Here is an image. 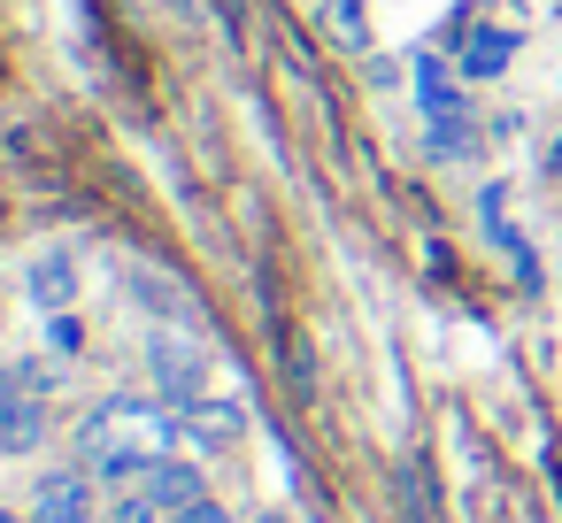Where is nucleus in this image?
Here are the masks:
<instances>
[{
    "instance_id": "1",
    "label": "nucleus",
    "mask_w": 562,
    "mask_h": 523,
    "mask_svg": "<svg viewBox=\"0 0 562 523\" xmlns=\"http://www.w3.org/2000/svg\"><path fill=\"white\" fill-rule=\"evenodd\" d=\"M32 523H93V485H86V469H55V477H40V492H32Z\"/></svg>"
},
{
    "instance_id": "2",
    "label": "nucleus",
    "mask_w": 562,
    "mask_h": 523,
    "mask_svg": "<svg viewBox=\"0 0 562 523\" xmlns=\"http://www.w3.org/2000/svg\"><path fill=\"white\" fill-rule=\"evenodd\" d=\"M47 431V408L24 393V377H0V454H32Z\"/></svg>"
},
{
    "instance_id": "3",
    "label": "nucleus",
    "mask_w": 562,
    "mask_h": 523,
    "mask_svg": "<svg viewBox=\"0 0 562 523\" xmlns=\"http://www.w3.org/2000/svg\"><path fill=\"white\" fill-rule=\"evenodd\" d=\"M139 492H155V500H162V515H178L186 500H201V469H193V462H178V454H155V462H147V477H139Z\"/></svg>"
},
{
    "instance_id": "4",
    "label": "nucleus",
    "mask_w": 562,
    "mask_h": 523,
    "mask_svg": "<svg viewBox=\"0 0 562 523\" xmlns=\"http://www.w3.org/2000/svg\"><path fill=\"white\" fill-rule=\"evenodd\" d=\"M155 377H162V393L186 408V400H201V346H186V339H162L155 346Z\"/></svg>"
},
{
    "instance_id": "5",
    "label": "nucleus",
    "mask_w": 562,
    "mask_h": 523,
    "mask_svg": "<svg viewBox=\"0 0 562 523\" xmlns=\"http://www.w3.org/2000/svg\"><path fill=\"white\" fill-rule=\"evenodd\" d=\"M178 423H186L193 439H209V446H232V439L247 431V416H239L232 400H186V408H178Z\"/></svg>"
},
{
    "instance_id": "6",
    "label": "nucleus",
    "mask_w": 562,
    "mask_h": 523,
    "mask_svg": "<svg viewBox=\"0 0 562 523\" xmlns=\"http://www.w3.org/2000/svg\"><path fill=\"white\" fill-rule=\"evenodd\" d=\"M324 32L339 55H370V16H362V0H324Z\"/></svg>"
},
{
    "instance_id": "7",
    "label": "nucleus",
    "mask_w": 562,
    "mask_h": 523,
    "mask_svg": "<svg viewBox=\"0 0 562 523\" xmlns=\"http://www.w3.org/2000/svg\"><path fill=\"white\" fill-rule=\"evenodd\" d=\"M32 300H40V308H70V300H78V270H70L63 254H55V262H32Z\"/></svg>"
},
{
    "instance_id": "8",
    "label": "nucleus",
    "mask_w": 562,
    "mask_h": 523,
    "mask_svg": "<svg viewBox=\"0 0 562 523\" xmlns=\"http://www.w3.org/2000/svg\"><path fill=\"white\" fill-rule=\"evenodd\" d=\"M462 70H470V78H501V70H508V39H501V32H477L470 55H462Z\"/></svg>"
},
{
    "instance_id": "9",
    "label": "nucleus",
    "mask_w": 562,
    "mask_h": 523,
    "mask_svg": "<svg viewBox=\"0 0 562 523\" xmlns=\"http://www.w3.org/2000/svg\"><path fill=\"white\" fill-rule=\"evenodd\" d=\"M416 93H424L431 116H454V93H447V70L439 62H416Z\"/></svg>"
},
{
    "instance_id": "10",
    "label": "nucleus",
    "mask_w": 562,
    "mask_h": 523,
    "mask_svg": "<svg viewBox=\"0 0 562 523\" xmlns=\"http://www.w3.org/2000/svg\"><path fill=\"white\" fill-rule=\"evenodd\" d=\"M155 515H162V500H155V492H139V485H124V492H116V508H109V523H155Z\"/></svg>"
},
{
    "instance_id": "11",
    "label": "nucleus",
    "mask_w": 562,
    "mask_h": 523,
    "mask_svg": "<svg viewBox=\"0 0 562 523\" xmlns=\"http://www.w3.org/2000/svg\"><path fill=\"white\" fill-rule=\"evenodd\" d=\"M170 523H232V515H224V508H216V500H209V492H201V500H186V508H178V515H170Z\"/></svg>"
},
{
    "instance_id": "12",
    "label": "nucleus",
    "mask_w": 562,
    "mask_h": 523,
    "mask_svg": "<svg viewBox=\"0 0 562 523\" xmlns=\"http://www.w3.org/2000/svg\"><path fill=\"white\" fill-rule=\"evenodd\" d=\"M547 178H562V139H554V147H547Z\"/></svg>"
},
{
    "instance_id": "13",
    "label": "nucleus",
    "mask_w": 562,
    "mask_h": 523,
    "mask_svg": "<svg viewBox=\"0 0 562 523\" xmlns=\"http://www.w3.org/2000/svg\"><path fill=\"white\" fill-rule=\"evenodd\" d=\"M162 9H178V16H193V9H201V0H162Z\"/></svg>"
},
{
    "instance_id": "14",
    "label": "nucleus",
    "mask_w": 562,
    "mask_h": 523,
    "mask_svg": "<svg viewBox=\"0 0 562 523\" xmlns=\"http://www.w3.org/2000/svg\"><path fill=\"white\" fill-rule=\"evenodd\" d=\"M0 523H16V515H9V508H0Z\"/></svg>"
},
{
    "instance_id": "15",
    "label": "nucleus",
    "mask_w": 562,
    "mask_h": 523,
    "mask_svg": "<svg viewBox=\"0 0 562 523\" xmlns=\"http://www.w3.org/2000/svg\"><path fill=\"white\" fill-rule=\"evenodd\" d=\"M262 523H278V515H262Z\"/></svg>"
}]
</instances>
